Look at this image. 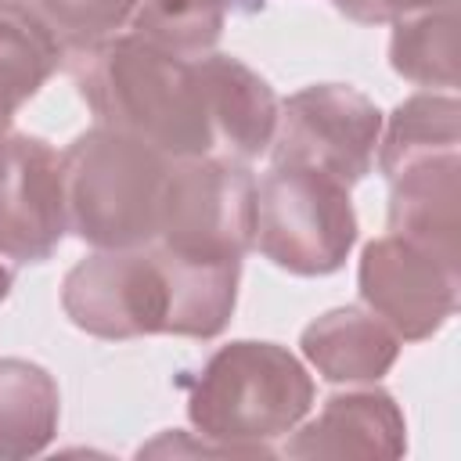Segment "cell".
<instances>
[{
  "label": "cell",
  "mask_w": 461,
  "mask_h": 461,
  "mask_svg": "<svg viewBox=\"0 0 461 461\" xmlns=\"http://www.w3.org/2000/svg\"><path fill=\"white\" fill-rule=\"evenodd\" d=\"M76 86L101 126L122 130L169 158L216 148L194 61L173 58L133 32L76 50Z\"/></svg>",
  "instance_id": "6da1fadb"
},
{
  "label": "cell",
  "mask_w": 461,
  "mask_h": 461,
  "mask_svg": "<svg viewBox=\"0 0 461 461\" xmlns=\"http://www.w3.org/2000/svg\"><path fill=\"white\" fill-rule=\"evenodd\" d=\"M313 407L306 364L277 342L234 339L220 346L187 385V418L198 436L241 447L252 457L274 454L267 443L288 436Z\"/></svg>",
  "instance_id": "7a4b0ae2"
},
{
  "label": "cell",
  "mask_w": 461,
  "mask_h": 461,
  "mask_svg": "<svg viewBox=\"0 0 461 461\" xmlns=\"http://www.w3.org/2000/svg\"><path fill=\"white\" fill-rule=\"evenodd\" d=\"M169 166V155L122 130L97 122L76 133L61 151L68 230L94 249H137L155 241Z\"/></svg>",
  "instance_id": "3957f363"
},
{
  "label": "cell",
  "mask_w": 461,
  "mask_h": 461,
  "mask_svg": "<svg viewBox=\"0 0 461 461\" xmlns=\"http://www.w3.org/2000/svg\"><path fill=\"white\" fill-rule=\"evenodd\" d=\"M357 245V209L335 176L274 162L256 184V245L263 259L295 277H328Z\"/></svg>",
  "instance_id": "277c9868"
},
{
  "label": "cell",
  "mask_w": 461,
  "mask_h": 461,
  "mask_svg": "<svg viewBox=\"0 0 461 461\" xmlns=\"http://www.w3.org/2000/svg\"><path fill=\"white\" fill-rule=\"evenodd\" d=\"M61 310L79 331L108 342L169 335V249L162 241L137 249H94L68 267L61 281Z\"/></svg>",
  "instance_id": "5b68a950"
},
{
  "label": "cell",
  "mask_w": 461,
  "mask_h": 461,
  "mask_svg": "<svg viewBox=\"0 0 461 461\" xmlns=\"http://www.w3.org/2000/svg\"><path fill=\"white\" fill-rule=\"evenodd\" d=\"M166 249L198 259H241L256 245V176L238 158H173L158 238Z\"/></svg>",
  "instance_id": "8992f818"
},
{
  "label": "cell",
  "mask_w": 461,
  "mask_h": 461,
  "mask_svg": "<svg viewBox=\"0 0 461 461\" xmlns=\"http://www.w3.org/2000/svg\"><path fill=\"white\" fill-rule=\"evenodd\" d=\"M382 108L349 83H313L281 101L274 162H295L353 187L375 169Z\"/></svg>",
  "instance_id": "52a82bcc"
},
{
  "label": "cell",
  "mask_w": 461,
  "mask_h": 461,
  "mask_svg": "<svg viewBox=\"0 0 461 461\" xmlns=\"http://www.w3.org/2000/svg\"><path fill=\"white\" fill-rule=\"evenodd\" d=\"M357 288L364 306L378 313L400 342H425L454 317L461 270L400 234H382L360 252Z\"/></svg>",
  "instance_id": "ba28073f"
},
{
  "label": "cell",
  "mask_w": 461,
  "mask_h": 461,
  "mask_svg": "<svg viewBox=\"0 0 461 461\" xmlns=\"http://www.w3.org/2000/svg\"><path fill=\"white\" fill-rule=\"evenodd\" d=\"M68 230L61 155L36 133L0 137V256L47 263Z\"/></svg>",
  "instance_id": "9c48e42d"
},
{
  "label": "cell",
  "mask_w": 461,
  "mask_h": 461,
  "mask_svg": "<svg viewBox=\"0 0 461 461\" xmlns=\"http://www.w3.org/2000/svg\"><path fill=\"white\" fill-rule=\"evenodd\" d=\"M288 457H403L407 418L393 393L375 382L346 393H331L317 418L292 429L285 443Z\"/></svg>",
  "instance_id": "30bf717a"
},
{
  "label": "cell",
  "mask_w": 461,
  "mask_h": 461,
  "mask_svg": "<svg viewBox=\"0 0 461 461\" xmlns=\"http://www.w3.org/2000/svg\"><path fill=\"white\" fill-rule=\"evenodd\" d=\"M389 234L461 270V151L407 162L389 176Z\"/></svg>",
  "instance_id": "8fae6325"
},
{
  "label": "cell",
  "mask_w": 461,
  "mask_h": 461,
  "mask_svg": "<svg viewBox=\"0 0 461 461\" xmlns=\"http://www.w3.org/2000/svg\"><path fill=\"white\" fill-rule=\"evenodd\" d=\"M194 68L212 133L227 144L230 158L252 162L267 155L281 119V101L274 86L234 54H205L194 61Z\"/></svg>",
  "instance_id": "7c38bea8"
},
{
  "label": "cell",
  "mask_w": 461,
  "mask_h": 461,
  "mask_svg": "<svg viewBox=\"0 0 461 461\" xmlns=\"http://www.w3.org/2000/svg\"><path fill=\"white\" fill-rule=\"evenodd\" d=\"M400 335L367 306L328 310L299 335L303 360L335 385H367L385 378L400 357Z\"/></svg>",
  "instance_id": "4fadbf2b"
},
{
  "label": "cell",
  "mask_w": 461,
  "mask_h": 461,
  "mask_svg": "<svg viewBox=\"0 0 461 461\" xmlns=\"http://www.w3.org/2000/svg\"><path fill=\"white\" fill-rule=\"evenodd\" d=\"M61 421V393L47 367L0 357V461L43 454Z\"/></svg>",
  "instance_id": "5bb4252c"
},
{
  "label": "cell",
  "mask_w": 461,
  "mask_h": 461,
  "mask_svg": "<svg viewBox=\"0 0 461 461\" xmlns=\"http://www.w3.org/2000/svg\"><path fill=\"white\" fill-rule=\"evenodd\" d=\"M389 25L396 76L418 86H457V0H411Z\"/></svg>",
  "instance_id": "9a60e30c"
},
{
  "label": "cell",
  "mask_w": 461,
  "mask_h": 461,
  "mask_svg": "<svg viewBox=\"0 0 461 461\" xmlns=\"http://www.w3.org/2000/svg\"><path fill=\"white\" fill-rule=\"evenodd\" d=\"M61 40L22 0H0V115H14L61 65Z\"/></svg>",
  "instance_id": "2e32d148"
},
{
  "label": "cell",
  "mask_w": 461,
  "mask_h": 461,
  "mask_svg": "<svg viewBox=\"0 0 461 461\" xmlns=\"http://www.w3.org/2000/svg\"><path fill=\"white\" fill-rule=\"evenodd\" d=\"M443 151H461V101L450 90H425L411 94L389 112V122H382L375 162L378 173L389 180L407 162Z\"/></svg>",
  "instance_id": "e0dca14e"
},
{
  "label": "cell",
  "mask_w": 461,
  "mask_h": 461,
  "mask_svg": "<svg viewBox=\"0 0 461 461\" xmlns=\"http://www.w3.org/2000/svg\"><path fill=\"white\" fill-rule=\"evenodd\" d=\"M234 0H140L130 32L173 58L198 61L223 36Z\"/></svg>",
  "instance_id": "ac0fdd59"
},
{
  "label": "cell",
  "mask_w": 461,
  "mask_h": 461,
  "mask_svg": "<svg viewBox=\"0 0 461 461\" xmlns=\"http://www.w3.org/2000/svg\"><path fill=\"white\" fill-rule=\"evenodd\" d=\"M140 0H29V7L50 25L61 47L83 50L115 36Z\"/></svg>",
  "instance_id": "d6986e66"
},
{
  "label": "cell",
  "mask_w": 461,
  "mask_h": 461,
  "mask_svg": "<svg viewBox=\"0 0 461 461\" xmlns=\"http://www.w3.org/2000/svg\"><path fill=\"white\" fill-rule=\"evenodd\" d=\"M140 457H166V454H212V457H252L249 450H241V447H227V443H216V439H187V432H176V429H169V432H162L158 439H151V443H144L140 450H137Z\"/></svg>",
  "instance_id": "ffe728a7"
},
{
  "label": "cell",
  "mask_w": 461,
  "mask_h": 461,
  "mask_svg": "<svg viewBox=\"0 0 461 461\" xmlns=\"http://www.w3.org/2000/svg\"><path fill=\"white\" fill-rule=\"evenodd\" d=\"M339 14H346L357 25H385L393 22L411 0H331Z\"/></svg>",
  "instance_id": "44dd1931"
},
{
  "label": "cell",
  "mask_w": 461,
  "mask_h": 461,
  "mask_svg": "<svg viewBox=\"0 0 461 461\" xmlns=\"http://www.w3.org/2000/svg\"><path fill=\"white\" fill-rule=\"evenodd\" d=\"M11 285H14V270L0 263V303H4L7 295H11Z\"/></svg>",
  "instance_id": "7402d4cb"
},
{
  "label": "cell",
  "mask_w": 461,
  "mask_h": 461,
  "mask_svg": "<svg viewBox=\"0 0 461 461\" xmlns=\"http://www.w3.org/2000/svg\"><path fill=\"white\" fill-rule=\"evenodd\" d=\"M234 7H245V11H256V7H263V0H234Z\"/></svg>",
  "instance_id": "603a6c76"
},
{
  "label": "cell",
  "mask_w": 461,
  "mask_h": 461,
  "mask_svg": "<svg viewBox=\"0 0 461 461\" xmlns=\"http://www.w3.org/2000/svg\"><path fill=\"white\" fill-rule=\"evenodd\" d=\"M11 133V115H0V137H7Z\"/></svg>",
  "instance_id": "cb8c5ba5"
}]
</instances>
